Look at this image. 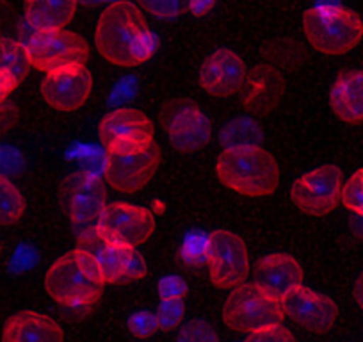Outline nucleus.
I'll return each mask as SVG.
<instances>
[{"label":"nucleus","mask_w":363,"mask_h":342,"mask_svg":"<svg viewBox=\"0 0 363 342\" xmlns=\"http://www.w3.org/2000/svg\"><path fill=\"white\" fill-rule=\"evenodd\" d=\"M95 41L100 55L121 68L143 65L157 48L141 9L125 0L107 6L96 26Z\"/></svg>","instance_id":"nucleus-1"},{"label":"nucleus","mask_w":363,"mask_h":342,"mask_svg":"<svg viewBox=\"0 0 363 342\" xmlns=\"http://www.w3.org/2000/svg\"><path fill=\"white\" fill-rule=\"evenodd\" d=\"M216 171L228 189L251 198H264L280 186L278 160L262 146H233L218 157Z\"/></svg>","instance_id":"nucleus-2"},{"label":"nucleus","mask_w":363,"mask_h":342,"mask_svg":"<svg viewBox=\"0 0 363 342\" xmlns=\"http://www.w3.org/2000/svg\"><path fill=\"white\" fill-rule=\"evenodd\" d=\"M45 287L54 302L80 309L99 302L106 289V280L93 255L75 248L61 255L48 267Z\"/></svg>","instance_id":"nucleus-3"},{"label":"nucleus","mask_w":363,"mask_h":342,"mask_svg":"<svg viewBox=\"0 0 363 342\" xmlns=\"http://www.w3.org/2000/svg\"><path fill=\"white\" fill-rule=\"evenodd\" d=\"M303 31L317 52L342 55L362 41L363 20L344 6L320 4L303 15Z\"/></svg>","instance_id":"nucleus-4"},{"label":"nucleus","mask_w":363,"mask_h":342,"mask_svg":"<svg viewBox=\"0 0 363 342\" xmlns=\"http://www.w3.org/2000/svg\"><path fill=\"white\" fill-rule=\"evenodd\" d=\"M284 302L272 298L255 284H240L232 289L223 305V321L239 333H257L284 323Z\"/></svg>","instance_id":"nucleus-5"},{"label":"nucleus","mask_w":363,"mask_h":342,"mask_svg":"<svg viewBox=\"0 0 363 342\" xmlns=\"http://www.w3.org/2000/svg\"><path fill=\"white\" fill-rule=\"evenodd\" d=\"M59 202L66 218L79 232V239L93 236L107 207L106 184L89 171H75L62 180Z\"/></svg>","instance_id":"nucleus-6"},{"label":"nucleus","mask_w":363,"mask_h":342,"mask_svg":"<svg viewBox=\"0 0 363 342\" xmlns=\"http://www.w3.org/2000/svg\"><path fill=\"white\" fill-rule=\"evenodd\" d=\"M23 47L30 66L45 72V75L86 70L89 59L86 40L66 29L34 33Z\"/></svg>","instance_id":"nucleus-7"},{"label":"nucleus","mask_w":363,"mask_h":342,"mask_svg":"<svg viewBox=\"0 0 363 342\" xmlns=\"http://www.w3.org/2000/svg\"><path fill=\"white\" fill-rule=\"evenodd\" d=\"M99 138L107 155H134L155 143V128L143 111L116 109L102 118Z\"/></svg>","instance_id":"nucleus-8"},{"label":"nucleus","mask_w":363,"mask_h":342,"mask_svg":"<svg viewBox=\"0 0 363 342\" xmlns=\"http://www.w3.org/2000/svg\"><path fill=\"white\" fill-rule=\"evenodd\" d=\"M207 264L211 282L218 289H235L250 275V255L239 233L219 228L208 236Z\"/></svg>","instance_id":"nucleus-9"},{"label":"nucleus","mask_w":363,"mask_h":342,"mask_svg":"<svg viewBox=\"0 0 363 342\" xmlns=\"http://www.w3.org/2000/svg\"><path fill=\"white\" fill-rule=\"evenodd\" d=\"M160 123L174 148L180 152H198L212 138V123L198 104L187 99H174L164 104Z\"/></svg>","instance_id":"nucleus-10"},{"label":"nucleus","mask_w":363,"mask_h":342,"mask_svg":"<svg viewBox=\"0 0 363 342\" xmlns=\"http://www.w3.org/2000/svg\"><path fill=\"white\" fill-rule=\"evenodd\" d=\"M155 216L152 211L138 205L107 204L100 218L96 236L107 244L121 248H138L155 232Z\"/></svg>","instance_id":"nucleus-11"},{"label":"nucleus","mask_w":363,"mask_h":342,"mask_svg":"<svg viewBox=\"0 0 363 342\" xmlns=\"http://www.w3.org/2000/svg\"><path fill=\"white\" fill-rule=\"evenodd\" d=\"M342 186H344V177L340 167L335 164H326L299 177L292 184L291 197L303 214L323 218L333 212L338 205Z\"/></svg>","instance_id":"nucleus-12"},{"label":"nucleus","mask_w":363,"mask_h":342,"mask_svg":"<svg viewBox=\"0 0 363 342\" xmlns=\"http://www.w3.org/2000/svg\"><path fill=\"white\" fill-rule=\"evenodd\" d=\"M160 157L162 153L157 143L134 155H107V184L120 193H138L155 177Z\"/></svg>","instance_id":"nucleus-13"},{"label":"nucleus","mask_w":363,"mask_h":342,"mask_svg":"<svg viewBox=\"0 0 363 342\" xmlns=\"http://www.w3.org/2000/svg\"><path fill=\"white\" fill-rule=\"evenodd\" d=\"M285 316L310 333H326L338 317V307L330 296L301 285L284 299Z\"/></svg>","instance_id":"nucleus-14"},{"label":"nucleus","mask_w":363,"mask_h":342,"mask_svg":"<svg viewBox=\"0 0 363 342\" xmlns=\"http://www.w3.org/2000/svg\"><path fill=\"white\" fill-rule=\"evenodd\" d=\"M246 73V62L237 52L219 48L205 59L198 80L205 93L225 99L240 93Z\"/></svg>","instance_id":"nucleus-15"},{"label":"nucleus","mask_w":363,"mask_h":342,"mask_svg":"<svg viewBox=\"0 0 363 342\" xmlns=\"http://www.w3.org/2000/svg\"><path fill=\"white\" fill-rule=\"evenodd\" d=\"M285 95L284 73L269 65H257L247 70L240 96L242 106L251 114H269L277 109Z\"/></svg>","instance_id":"nucleus-16"},{"label":"nucleus","mask_w":363,"mask_h":342,"mask_svg":"<svg viewBox=\"0 0 363 342\" xmlns=\"http://www.w3.org/2000/svg\"><path fill=\"white\" fill-rule=\"evenodd\" d=\"M303 278L305 273L301 264L289 253L267 255L255 267V285L280 302L301 287Z\"/></svg>","instance_id":"nucleus-17"},{"label":"nucleus","mask_w":363,"mask_h":342,"mask_svg":"<svg viewBox=\"0 0 363 342\" xmlns=\"http://www.w3.org/2000/svg\"><path fill=\"white\" fill-rule=\"evenodd\" d=\"M93 89V77L89 70L45 75L41 82V96L55 111L72 113L87 102Z\"/></svg>","instance_id":"nucleus-18"},{"label":"nucleus","mask_w":363,"mask_h":342,"mask_svg":"<svg viewBox=\"0 0 363 342\" xmlns=\"http://www.w3.org/2000/svg\"><path fill=\"white\" fill-rule=\"evenodd\" d=\"M2 342H65V330L47 314L22 310L8 319Z\"/></svg>","instance_id":"nucleus-19"},{"label":"nucleus","mask_w":363,"mask_h":342,"mask_svg":"<svg viewBox=\"0 0 363 342\" xmlns=\"http://www.w3.org/2000/svg\"><path fill=\"white\" fill-rule=\"evenodd\" d=\"M331 109L349 125L363 121V72L349 70L335 80L330 95Z\"/></svg>","instance_id":"nucleus-20"},{"label":"nucleus","mask_w":363,"mask_h":342,"mask_svg":"<svg viewBox=\"0 0 363 342\" xmlns=\"http://www.w3.org/2000/svg\"><path fill=\"white\" fill-rule=\"evenodd\" d=\"M79 248L93 255V259L99 264L106 285L125 284V267H127L130 248L114 246L100 239L96 233L79 239Z\"/></svg>","instance_id":"nucleus-21"},{"label":"nucleus","mask_w":363,"mask_h":342,"mask_svg":"<svg viewBox=\"0 0 363 342\" xmlns=\"http://www.w3.org/2000/svg\"><path fill=\"white\" fill-rule=\"evenodd\" d=\"M75 13V2H26V20L36 33L65 29Z\"/></svg>","instance_id":"nucleus-22"},{"label":"nucleus","mask_w":363,"mask_h":342,"mask_svg":"<svg viewBox=\"0 0 363 342\" xmlns=\"http://www.w3.org/2000/svg\"><path fill=\"white\" fill-rule=\"evenodd\" d=\"M29 70L30 62L27 59L23 43L11 38H0V73L9 75L16 82L22 84Z\"/></svg>","instance_id":"nucleus-23"},{"label":"nucleus","mask_w":363,"mask_h":342,"mask_svg":"<svg viewBox=\"0 0 363 342\" xmlns=\"http://www.w3.org/2000/svg\"><path fill=\"white\" fill-rule=\"evenodd\" d=\"M26 214V198L18 187L0 175V225H15Z\"/></svg>","instance_id":"nucleus-24"},{"label":"nucleus","mask_w":363,"mask_h":342,"mask_svg":"<svg viewBox=\"0 0 363 342\" xmlns=\"http://www.w3.org/2000/svg\"><path fill=\"white\" fill-rule=\"evenodd\" d=\"M298 43V41H296ZM294 41H277V43L269 45L267 48V62L265 65L277 68L278 72H281V68H289V66H294L298 62V57H301L303 52L301 48L296 45Z\"/></svg>","instance_id":"nucleus-25"},{"label":"nucleus","mask_w":363,"mask_h":342,"mask_svg":"<svg viewBox=\"0 0 363 342\" xmlns=\"http://www.w3.org/2000/svg\"><path fill=\"white\" fill-rule=\"evenodd\" d=\"M184 312H186V299L177 298V299H160L159 307H157V310L153 314H155L159 330L169 331L180 326Z\"/></svg>","instance_id":"nucleus-26"},{"label":"nucleus","mask_w":363,"mask_h":342,"mask_svg":"<svg viewBox=\"0 0 363 342\" xmlns=\"http://www.w3.org/2000/svg\"><path fill=\"white\" fill-rule=\"evenodd\" d=\"M340 202L345 209L363 218V167L356 170L342 186Z\"/></svg>","instance_id":"nucleus-27"},{"label":"nucleus","mask_w":363,"mask_h":342,"mask_svg":"<svg viewBox=\"0 0 363 342\" xmlns=\"http://www.w3.org/2000/svg\"><path fill=\"white\" fill-rule=\"evenodd\" d=\"M177 342H219V335L211 323L194 319L180 328Z\"/></svg>","instance_id":"nucleus-28"},{"label":"nucleus","mask_w":363,"mask_h":342,"mask_svg":"<svg viewBox=\"0 0 363 342\" xmlns=\"http://www.w3.org/2000/svg\"><path fill=\"white\" fill-rule=\"evenodd\" d=\"M207 241L208 236L201 232L187 236L186 243L182 246V259L191 266L207 263Z\"/></svg>","instance_id":"nucleus-29"},{"label":"nucleus","mask_w":363,"mask_h":342,"mask_svg":"<svg viewBox=\"0 0 363 342\" xmlns=\"http://www.w3.org/2000/svg\"><path fill=\"white\" fill-rule=\"evenodd\" d=\"M127 326L130 333L135 335L138 338H148L159 330L155 314L150 312V310H141V312L132 314L127 321Z\"/></svg>","instance_id":"nucleus-30"},{"label":"nucleus","mask_w":363,"mask_h":342,"mask_svg":"<svg viewBox=\"0 0 363 342\" xmlns=\"http://www.w3.org/2000/svg\"><path fill=\"white\" fill-rule=\"evenodd\" d=\"M189 287H187L186 280H182L177 275H169V277H164L159 282V296L160 299H186Z\"/></svg>","instance_id":"nucleus-31"},{"label":"nucleus","mask_w":363,"mask_h":342,"mask_svg":"<svg viewBox=\"0 0 363 342\" xmlns=\"http://www.w3.org/2000/svg\"><path fill=\"white\" fill-rule=\"evenodd\" d=\"M244 342H296V338L289 328H285L284 324H278V326L269 328V330L247 335Z\"/></svg>","instance_id":"nucleus-32"},{"label":"nucleus","mask_w":363,"mask_h":342,"mask_svg":"<svg viewBox=\"0 0 363 342\" xmlns=\"http://www.w3.org/2000/svg\"><path fill=\"white\" fill-rule=\"evenodd\" d=\"M18 107L13 102H6L4 106H0V138L11 132L18 123Z\"/></svg>","instance_id":"nucleus-33"},{"label":"nucleus","mask_w":363,"mask_h":342,"mask_svg":"<svg viewBox=\"0 0 363 342\" xmlns=\"http://www.w3.org/2000/svg\"><path fill=\"white\" fill-rule=\"evenodd\" d=\"M143 8L148 9L159 18H173L182 9V4L180 2H146V4H143Z\"/></svg>","instance_id":"nucleus-34"},{"label":"nucleus","mask_w":363,"mask_h":342,"mask_svg":"<svg viewBox=\"0 0 363 342\" xmlns=\"http://www.w3.org/2000/svg\"><path fill=\"white\" fill-rule=\"evenodd\" d=\"M20 84L16 82L15 79H11L9 75H4V73H0V106H4L8 102V96L18 88Z\"/></svg>","instance_id":"nucleus-35"},{"label":"nucleus","mask_w":363,"mask_h":342,"mask_svg":"<svg viewBox=\"0 0 363 342\" xmlns=\"http://www.w3.org/2000/svg\"><path fill=\"white\" fill-rule=\"evenodd\" d=\"M212 2H193V4H189L187 8H189V11L193 13V15H205V13L208 11V9H212Z\"/></svg>","instance_id":"nucleus-36"},{"label":"nucleus","mask_w":363,"mask_h":342,"mask_svg":"<svg viewBox=\"0 0 363 342\" xmlns=\"http://www.w3.org/2000/svg\"><path fill=\"white\" fill-rule=\"evenodd\" d=\"M354 299L359 307L363 309V273L356 278L354 284Z\"/></svg>","instance_id":"nucleus-37"}]
</instances>
